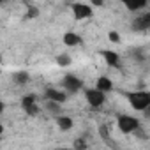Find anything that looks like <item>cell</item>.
I'll use <instances>...</instances> for the list:
<instances>
[{
  "label": "cell",
  "instance_id": "11",
  "mask_svg": "<svg viewBox=\"0 0 150 150\" xmlns=\"http://www.w3.org/2000/svg\"><path fill=\"white\" fill-rule=\"evenodd\" d=\"M55 120H57V127H58L62 132L71 131L72 125H74V120H72L71 117H67V115H58V117H55Z\"/></svg>",
  "mask_w": 150,
  "mask_h": 150
},
{
  "label": "cell",
  "instance_id": "17",
  "mask_svg": "<svg viewBox=\"0 0 150 150\" xmlns=\"http://www.w3.org/2000/svg\"><path fill=\"white\" fill-rule=\"evenodd\" d=\"M37 14H39L37 7H28L27 9V18H37Z\"/></svg>",
  "mask_w": 150,
  "mask_h": 150
},
{
  "label": "cell",
  "instance_id": "15",
  "mask_svg": "<svg viewBox=\"0 0 150 150\" xmlns=\"http://www.w3.org/2000/svg\"><path fill=\"white\" fill-rule=\"evenodd\" d=\"M60 106H62V104H58V103H55V101H46V103H44V108H46L51 115H55V117L60 115Z\"/></svg>",
  "mask_w": 150,
  "mask_h": 150
},
{
  "label": "cell",
  "instance_id": "2",
  "mask_svg": "<svg viewBox=\"0 0 150 150\" xmlns=\"http://www.w3.org/2000/svg\"><path fill=\"white\" fill-rule=\"evenodd\" d=\"M117 127L122 134H132V132H138L139 131V120L132 115H127V113H120L117 117Z\"/></svg>",
  "mask_w": 150,
  "mask_h": 150
},
{
  "label": "cell",
  "instance_id": "18",
  "mask_svg": "<svg viewBox=\"0 0 150 150\" xmlns=\"http://www.w3.org/2000/svg\"><path fill=\"white\" fill-rule=\"evenodd\" d=\"M108 39H110L111 42H120V35H118V32H115V30H111V32L108 34Z\"/></svg>",
  "mask_w": 150,
  "mask_h": 150
},
{
  "label": "cell",
  "instance_id": "9",
  "mask_svg": "<svg viewBox=\"0 0 150 150\" xmlns=\"http://www.w3.org/2000/svg\"><path fill=\"white\" fill-rule=\"evenodd\" d=\"M101 57L104 58V62L113 67V69H120V55L113 50H103L101 51Z\"/></svg>",
  "mask_w": 150,
  "mask_h": 150
},
{
  "label": "cell",
  "instance_id": "12",
  "mask_svg": "<svg viewBox=\"0 0 150 150\" xmlns=\"http://www.w3.org/2000/svg\"><path fill=\"white\" fill-rule=\"evenodd\" d=\"M62 41H64V44L69 46V48H76V46L81 44V37H80L76 32H65L64 37H62Z\"/></svg>",
  "mask_w": 150,
  "mask_h": 150
},
{
  "label": "cell",
  "instance_id": "14",
  "mask_svg": "<svg viewBox=\"0 0 150 150\" xmlns=\"http://www.w3.org/2000/svg\"><path fill=\"white\" fill-rule=\"evenodd\" d=\"M13 81H14L16 85H20V87H23V85H27V83L30 81V74H28L27 71H16V72L13 74Z\"/></svg>",
  "mask_w": 150,
  "mask_h": 150
},
{
  "label": "cell",
  "instance_id": "16",
  "mask_svg": "<svg viewBox=\"0 0 150 150\" xmlns=\"http://www.w3.org/2000/svg\"><path fill=\"white\" fill-rule=\"evenodd\" d=\"M71 57L69 55H65V53H62V55H58L57 57V64L60 65V67H67V65H71Z\"/></svg>",
  "mask_w": 150,
  "mask_h": 150
},
{
  "label": "cell",
  "instance_id": "10",
  "mask_svg": "<svg viewBox=\"0 0 150 150\" xmlns=\"http://www.w3.org/2000/svg\"><path fill=\"white\" fill-rule=\"evenodd\" d=\"M124 6L131 13H143V9L148 6V2H146V0H125Z\"/></svg>",
  "mask_w": 150,
  "mask_h": 150
},
{
  "label": "cell",
  "instance_id": "8",
  "mask_svg": "<svg viewBox=\"0 0 150 150\" xmlns=\"http://www.w3.org/2000/svg\"><path fill=\"white\" fill-rule=\"evenodd\" d=\"M44 96H46V101H55V103H58V104H64L65 101H67V92H64V90H60V88H55V87H48L46 88V92H44Z\"/></svg>",
  "mask_w": 150,
  "mask_h": 150
},
{
  "label": "cell",
  "instance_id": "19",
  "mask_svg": "<svg viewBox=\"0 0 150 150\" xmlns=\"http://www.w3.org/2000/svg\"><path fill=\"white\" fill-rule=\"evenodd\" d=\"M74 148H76V150H85L87 148V143L83 139H76V141H74Z\"/></svg>",
  "mask_w": 150,
  "mask_h": 150
},
{
  "label": "cell",
  "instance_id": "4",
  "mask_svg": "<svg viewBox=\"0 0 150 150\" xmlns=\"http://www.w3.org/2000/svg\"><path fill=\"white\" fill-rule=\"evenodd\" d=\"M71 11H72V16L76 21H81V20H88L94 16V9L90 4H85V2H72L71 4Z\"/></svg>",
  "mask_w": 150,
  "mask_h": 150
},
{
  "label": "cell",
  "instance_id": "21",
  "mask_svg": "<svg viewBox=\"0 0 150 150\" xmlns=\"http://www.w3.org/2000/svg\"><path fill=\"white\" fill-rule=\"evenodd\" d=\"M57 150H71V148H57Z\"/></svg>",
  "mask_w": 150,
  "mask_h": 150
},
{
  "label": "cell",
  "instance_id": "5",
  "mask_svg": "<svg viewBox=\"0 0 150 150\" xmlns=\"http://www.w3.org/2000/svg\"><path fill=\"white\" fill-rule=\"evenodd\" d=\"M85 99H87V103H88V106L90 108H101V106H104V103H106V94L104 92H101V90H97L96 87L94 88H87L85 90Z\"/></svg>",
  "mask_w": 150,
  "mask_h": 150
},
{
  "label": "cell",
  "instance_id": "13",
  "mask_svg": "<svg viewBox=\"0 0 150 150\" xmlns=\"http://www.w3.org/2000/svg\"><path fill=\"white\" fill-rule=\"evenodd\" d=\"M96 88L101 90V92H104V94H108V92L113 90V81L108 76H99L97 81H96Z\"/></svg>",
  "mask_w": 150,
  "mask_h": 150
},
{
  "label": "cell",
  "instance_id": "7",
  "mask_svg": "<svg viewBox=\"0 0 150 150\" xmlns=\"http://www.w3.org/2000/svg\"><path fill=\"white\" fill-rule=\"evenodd\" d=\"M21 108H23L30 117H35V115L39 113V104H37L35 96H34V94L23 96V97H21Z\"/></svg>",
  "mask_w": 150,
  "mask_h": 150
},
{
  "label": "cell",
  "instance_id": "3",
  "mask_svg": "<svg viewBox=\"0 0 150 150\" xmlns=\"http://www.w3.org/2000/svg\"><path fill=\"white\" fill-rule=\"evenodd\" d=\"M62 90L67 92V94H78L80 90H83V81L78 78V76H74V74H65V76L62 78Z\"/></svg>",
  "mask_w": 150,
  "mask_h": 150
},
{
  "label": "cell",
  "instance_id": "20",
  "mask_svg": "<svg viewBox=\"0 0 150 150\" xmlns=\"http://www.w3.org/2000/svg\"><path fill=\"white\" fill-rule=\"evenodd\" d=\"M92 6H99V7H101V6H103V0H94Z\"/></svg>",
  "mask_w": 150,
  "mask_h": 150
},
{
  "label": "cell",
  "instance_id": "6",
  "mask_svg": "<svg viewBox=\"0 0 150 150\" xmlns=\"http://www.w3.org/2000/svg\"><path fill=\"white\" fill-rule=\"evenodd\" d=\"M150 28V11H143L134 16L132 20V30L134 32H145Z\"/></svg>",
  "mask_w": 150,
  "mask_h": 150
},
{
  "label": "cell",
  "instance_id": "1",
  "mask_svg": "<svg viewBox=\"0 0 150 150\" xmlns=\"http://www.w3.org/2000/svg\"><path fill=\"white\" fill-rule=\"evenodd\" d=\"M125 97H127L131 108L136 110V111H145V110L150 108V92H146V90L125 92Z\"/></svg>",
  "mask_w": 150,
  "mask_h": 150
}]
</instances>
